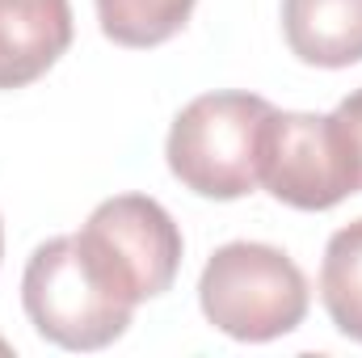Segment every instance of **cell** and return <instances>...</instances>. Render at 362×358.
I'll use <instances>...</instances> for the list:
<instances>
[{
    "label": "cell",
    "mask_w": 362,
    "mask_h": 358,
    "mask_svg": "<svg viewBox=\"0 0 362 358\" xmlns=\"http://www.w3.org/2000/svg\"><path fill=\"white\" fill-rule=\"evenodd\" d=\"M274 105L257 93H202L169 127V173L198 198L232 202L262 185V131Z\"/></svg>",
    "instance_id": "6da1fadb"
},
{
    "label": "cell",
    "mask_w": 362,
    "mask_h": 358,
    "mask_svg": "<svg viewBox=\"0 0 362 358\" xmlns=\"http://www.w3.org/2000/svg\"><path fill=\"white\" fill-rule=\"evenodd\" d=\"M198 304L219 333L236 342H274L303 325L308 278L274 245L232 241L202 266Z\"/></svg>",
    "instance_id": "7a4b0ae2"
},
{
    "label": "cell",
    "mask_w": 362,
    "mask_h": 358,
    "mask_svg": "<svg viewBox=\"0 0 362 358\" xmlns=\"http://www.w3.org/2000/svg\"><path fill=\"white\" fill-rule=\"evenodd\" d=\"M76 245L93 278L127 308L165 295L181 270V228L148 194L105 198L76 232Z\"/></svg>",
    "instance_id": "3957f363"
},
{
    "label": "cell",
    "mask_w": 362,
    "mask_h": 358,
    "mask_svg": "<svg viewBox=\"0 0 362 358\" xmlns=\"http://www.w3.org/2000/svg\"><path fill=\"white\" fill-rule=\"evenodd\" d=\"M21 304L30 325L64 350H105L135 316V308L118 304L93 278L76 236H51L30 253L21 274Z\"/></svg>",
    "instance_id": "277c9868"
},
{
    "label": "cell",
    "mask_w": 362,
    "mask_h": 358,
    "mask_svg": "<svg viewBox=\"0 0 362 358\" xmlns=\"http://www.w3.org/2000/svg\"><path fill=\"white\" fill-rule=\"evenodd\" d=\"M262 185L295 211H329L358 190V161L337 114L274 110L262 131Z\"/></svg>",
    "instance_id": "5b68a950"
},
{
    "label": "cell",
    "mask_w": 362,
    "mask_h": 358,
    "mask_svg": "<svg viewBox=\"0 0 362 358\" xmlns=\"http://www.w3.org/2000/svg\"><path fill=\"white\" fill-rule=\"evenodd\" d=\"M72 47L68 0H0V89H25Z\"/></svg>",
    "instance_id": "8992f818"
},
{
    "label": "cell",
    "mask_w": 362,
    "mask_h": 358,
    "mask_svg": "<svg viewBox=\"0 0 362 358\" xmlns=\"http://www.w3.org/2000/svg\"><path fill=\"white\" fill-rule=\"evenodd\" d=\"M282 30L295 59L312 68L362 59V0H282Z\"/></svg>",
    "instance_id": "52a82bcc"
},
{
    "label": "cell",
    "mask_w": 362,
    "mask_h": 358,
    "mask_svg": "<svg viewBox=\"0 0 362 358\" xmlns=\"http://www.w3.org/2000/svg\"><path fill=\"white\" fill-rule=\"evenodd\" d=\"M320 299L337 333L362 342V219L337 228L320 266Z\"/></svg>",
    "instance_id": "ba28073f"
},
{
    "label": "cell",
    "mask_w": 362,
    "mask_h": 358,
    "mask_svg": "<svg viewBox=\"0 0 362 358\" xmlns=\"http://www.w3.org/2000/svg\"><path fill=\"white\" fill-rule=\"evenodd\" d=\"M198 0H97L101 34L118 47H160L185 30Z\"/></svg>",
    "instance_id": "9c48e42d"
},
{
    "label": "cell",
    "mask_w": 362,
    "mask_h": 358,
    "mask_svg": "<svg viewBox=\"0 0 362 358\" xmlns=\"http://www.w3.org/2000/svg\"><path fill=\"white\" fill-rule=\"evenodd\" d=\"M333 114H337V122H341V131H346L350 148H354V161H358V190H362V89L350 93Z\"/></svg>",
    "instance_id": "30bf717a"
},
{
    "label": "cell",
    "mask_w": 362,
    "mask_h": 358,
    "mask_svg": "<svg viewBox=\"0 0 362 358\" xmlns=\"http://www.w3.org/2000/svg\"><path fill=\"white\" fill-rule=\"evenodd\" d=\"M0 258H4V224H0Z\"/></svg>",
    "instance_id": "8fae6325"
},
{
    "label": "cell",
    "mask_w": 362,
    "mask_h": 358,
    "mask_svg": "<svg viewBox=\"0 0 362 358\" xmlns=\"http://www.w3.org/2000/svg\"><path fill=\"white\" fill-rule=\"evenodd\" d=\"M4 350H8V346H4V342H0V354H4Z\"/></svg>",
    "instance_id": "7c38bea8"
}]
</instances>
